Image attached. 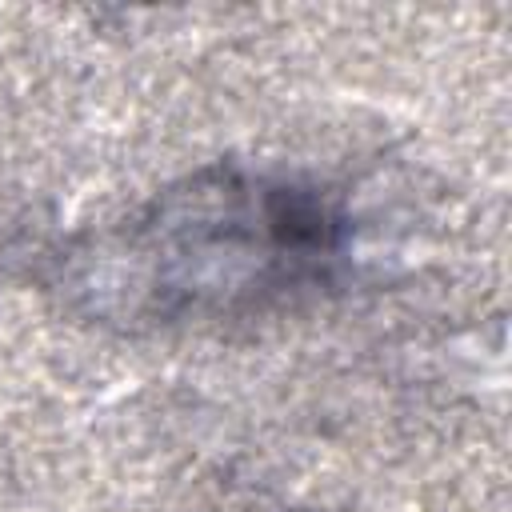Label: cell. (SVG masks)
Masks as SVG:
<instances>
[{"label":"cell","mask_w":512,"mask_h":512,"mask_svg":"<svg viewBox=\"0 0 512 512\" xmlns=\"http://www.w3.org/2000/svg\"><path fill=\"white\" fill-rule=\"evenodd\" d=\"M336 216L300 188L216 176L156 200L96 256L128 316H184L296 284L336 252Z\"/></svg>","instance_id":"6da1fadb"}]
</instances>
